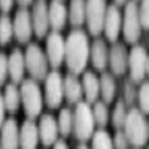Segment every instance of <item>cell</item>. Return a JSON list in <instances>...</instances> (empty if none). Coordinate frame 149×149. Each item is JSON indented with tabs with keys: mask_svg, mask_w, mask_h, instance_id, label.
I'll list each match as a JSON object with an SVG mask.
<instances>
[{
	"mask_svg": "<svg viewBox=\"0 0 149 149\" xmlns=\"http://www.w3.org/2000/svg\"><path fill=\"white\" fill-rule=\"evenodd\" d=\"M66 42V54L64 60L67 69L72 74H81L86 63L90 60V42L88 36L82 30H74L69 34V37L64 40Z\"/></svg>",
	"mask_w": 149,
	"mask_h": 149,
	"instance_id": "cell-1",
	"label": "cell"
},
{
	"mask_svg": "<svg viewBox=\"0 0 149 149\" xmlns=\"http://www.w3.org/2000/svg\"><path fill=\"white\" fill-rule=\"evenodd\" d=\"M122 128L128 140V145H133L136 148H142L146 145L149 136L148 121L145 119V115L137 107H131L130 112H127Z\"/></svg>",
	"mask_w": 149,
	"mask_h": 149,
	"instance_id": "cell-2",
	"label": "cell"
},
{
	"mask_svg": "<svg viewBox=\"0 0 149 149\" xmlns=\"http://www.w3.org/2000/svg\"><path fill=\"white\" fill-rule=\"evenodd\" d=\"M19 97L22 102L24 112L29 119H34L36 116L40 115V112L43 109V97L40 93L39 85L36 84L33 79H26L21 84V90H19Z\"/></svg>",
	"mask_w": 149,
	"mask_h": 149,
	"instance_id": "cell-3",
	"label": "cell"
},
{
	"mask_svg": "<svg viewBox=\"0 0 149 149\" xmlns=\"http://www.w3.org/2000/svg\"><path fill=\"white\" fill-rule=\"evenodd\" d=\"M94 116L91 106L86 102H79L76 104V110L73 113V128L72 131L74 133L76 139L81 142H86L93 137L94 134Z\"/></svg>",
	"mask_w": 149,
	"mask_h": 149,
	"instance_id": "cell-4",
	"label": "cell"
},
{
	"mask_svg": "<svg viewBox=\"0 0 149 149\" xmlns=\"http://www.w3.org/2000/svg\"><path fill=\"white\" fill-rule=\"evenodd\" d=\"M24 64L27 72L31 74V78L36 81H43L46 78L48 72V58L43 52V49L37 45L31 43L27 46L24 54Z\"/></svg>",
	"mask_w": 149,
	"mask_h": 149,
	"instance_id": "cell-5",
	"label": "cell"
},
{
	"mask_svg": "<svg viewBox=\"0 0 149 149\" xmlns=\"http://www.w3.org/2000/svg\"><path fill=\"white\" fill-rule=\"evenodd\" d=\"M139 3L137 2H127L125 10L122 15V24L121 30L124 33V39L128 43H136L140 39L142 34V26L139 21Z\"/></svg>",
	"mask_w": 149,
	"mask_h": 149,
	"instance_id": "cell-6",
	"label": "cell"
},
{
	"mask_svg": "<svg viewBox=\"0 0 149 149\" xmlns=\"http://www.w3.org/2000/svg\"><path fill=\"white\" fill-rule=\"evenodd\" d=\"M106 9H107V5L106 2H102V0L85 2V22L93 36H98L103 31Z\"/></svg>",
	"mask_w": 149,
	"mask_h": 149,
	"instance_id": "cell-7",
	"label": "cell"
},
{
	"mask_svg": "<svg viewBox=\"0 0 149 149\" xmlns=\"http://www.w3.org/2000/svg\"><path fill=\"white\" fill-rule=\"evenodd\" d=\"M130 81L133 84H140L148 73V54L145 48L140 45H134L128 52V67Z\"/></svg>",
	"mask_w": 149,
	"mask_h": 149,
	"instance_id": "cell-8",
	"label": "cell"
},
{
	"mask_svg": "<svg viewBox=\"0 0 149 149\" xmlns=\"http://www.w3.org/2000/svg\"><path fill=\"white\" fill-rule=\"evenodd\" d=\"M63 98V76L60 72L52 70L45 78V102L51 109H57L60 107Z\"/></svg>",
	"mask_w": 149,
	"mask_h": 149,
	"instance_id": "cell-9",
	"label": "cell"
},
{
	"mask_svg": "<svg viewBox=\"0 0 149 149\" xmlns=\"http://www.w3.org/2000/svg\"><path fill=\"white\" fill-rule=\"evenodd\" d=\"M66 54V42L63 36L57 31L49 33L46 37V58L48 64H51L52 69H58L64 61Z\"/></svg>",
	"mask_w": 149,
	"mask_h": 149,
	"instance_id": "cell-10",
	"label": "cell"
},
{
	"mask_svg": "<svg viewBox=\"0 0 149 149\" xmlns=\"http://www.w3.org/2000/svg\"><path fill=\"white\" fill-rule=\"evenodd\" d=\"M12 29H14V36L19 43H26L30 40L33 34V26H31V17L27 9H18L15 18L12 21Z\"/></svg>",
	"mask_w": 149,
	"mask_h": 149,
	"instance_id": "cell-11",
	"label": "cell"
},
{
	"mask_svg": "<svg viewBox=\"0 0 149 149\" xmlns=\"http://www.w3.org/2000/svg\"><path fill=\"white\" fill-rule=\"evenodd\" d=\"M107 63L110 64L112 73L121 76L127 72L128 67V51L122 43L115 42L109 49V57H107Z\"/></svg>",
	"mask_w": 149,
	"mask_h": 149,
	"instance_id": "cell-12",
	"label": "cell"
},
{
	"mask_svg": "<svg viewBox=\"0 0 149 149\" xmlns=\"http://www.w3.org/2000/svg\"><path fill=\"white\" fill-rule=\"evenodd\" d=\"M31 26H33V31L34 34L42 39L48 34V29H49V21H48V3L46 2H36L33 5V10H31Z\"/></svg>",
	"mask_w": 149,
	"mask_h": 149,
	"instance_id": "cell-13",
	"label": "cell"
},
{
	"mask_svg": "<svg viewBox=\"0 0 149 149\" xmlns=\"http://www.w3.org/2000/svg\"><path fill=\"white\" fill-rule=\"evenodd\" d=\"M121 24H122V14L119 12V9L115 6H107L104 24H103V31L109 42L115 43L118 40V36L121 33Z\"/></svg>",
	"mask_w": 149,
	"mask_h": 149,
	"instance_id": "cell-14",
	"label": "cell"
},
{
	"mask_svg": "<svg viewBox=\"0 0 149 149\" xmlns=\"http://www.w3.org/2000/svg\"><path fill=\"white\" fill-rule=\"evenodd\" d=\"M37 131H39V140L43 143V146H52L58 137L57 119L52 115H43L37 125Z\"/></svg>",
	"mask_w": 149,
	"mask_h": 149,
	"instance_id": "cell-15",
	"label": "cell"
},
{
	"mask_svg": "<svg viewBox=\"0 0 149 149\" xmlns=\"http://www.w3.org/2000/svg\"><path fill=\"white\" fill-rule=\"evenodd\" d=\"M2 136H0V146L2 149H19V128L14 118L3 122Z\"/></svg>",
	"mask_w": 149,
	"mask_h": 149,
	"instance_id": "cell-16",
	"label": "cell"
},
{
	"mask_svg": "<svg viewBox=\"0 0 149 149\" xmlns=\"http://www.w3.org/2000/svg\"><path fill=\"white\" fill-rule=\"evenodd\" d=\"M48 21L52 31H57V33L66 26L67 8L64 2H51L48 5Z\"/></svg>",
	"mask_w": 149,
	"mask_h": 149,
	"instance_id": "cell-17",
	"label": "cell"
},
{
	"mask_svg": "<svg viewBox=\"0 0 149 149\" xmlns=\"http://www.w3.org/2000/svg\"><path fill=\"white\" fill-rule=\"evenodd\" d=\"M39 143V131L34 121L27 119L19 130V149H36Z\"/></svg>",
	"mask_w": 149,
	"mask_h": 149,
	"instance_id": "cell-18",
	"label": "cell"
},
{
	"mask_svg": "<svg viewBox=\"0 0 149 149\" xmlns=\"http://www.w3.org/2000/svg\"><path fill=\"white\" fill-rule=\"evenodd\" d=\"M24 72H26V64H24V54L19 49L12 51V54L8 57V73L14 84H21Z\"/></svg>",
	"mask_w": 149,
	"mask_h": 149,
	"instance_id": "cell-19",
	"label": "cell"
},
{
	"mask_svg": "<svg viewBox=\"0 0 149 149\" xmlns=\"http://www.w3.org/2000/svg\"><path fill=\"white\" fill-rule=\"evenodd\" d=\"M63 94L70 104H78L82 97V85L74 74L69 73L63 79Z\"/></svg>",
	"mask_w": 149,
	"mask_h": 149,
	"instance_id": "cell-20",
	"label": "cell"
},
{
	"mask_svg": "<svg viewBox=\"0 0 149 149\" xmlns=\"http://www.w3.org/2000/svg\"><path fill=\"white\" fill-rule=\"evenodd\" d=\"M82 94L86 97V103H95L100 95V82L93 72H84L82 76Z\"/></svg>",
	"mask_w": 149,
	"mask_h": 149,
	"instance_id": "cell-21",
	"label": "cell"
},
{
	"mask_svg": "<svg viewBox=\"0 0 149 149\" xmlns=\"http://www.w3.org/2000/svg\"><path fill=\"white\" fill-rule=\"evenodd\" d=\"M90 57L93 61V66L97 70H104L107 66V57H109V49L104 43V40L97 39L93 46H90Z\"/></svg>",
	"mask_w": 149,
	"mask_h": 149,
	"instance_id": "cell-22",
	"label": "cell"
},
{
	"mask_svg": "<svg viewBox=\"0 0 149 149\" xmlns=\"http://www.w3.org/2000/svg\"><path fill=\"white\" fill-rule=\"evenodd\" d=\"M100 82V95L103 97V103L107 104V103H112L115 98V94H116V85H115V79L110 73H103L102 78L98 79Z\"/></svg>",
	"mask_w": 149,
	"mask_h": 149,
	"instance_id": "cell-23",
	"label": "cell"
},
{
	"mask_svg": "<svg viewBox=\"0 0 149 149\" xmlns=\"http://www.w3.org/2000/svg\"><path fill=\"white\" fill-rule=\"evenodd\" d=\"M2 97H3V103H5L6 110H9V112L18 110L19 103H21V97H19V90L17 88L15 84H8Z\"/></svg>",
	"mask_w": 149,
	"mask_h": 149,
	"instance_id": "cell-24",
	"label": "cell"
},
{
	"mask_svg": "<svg viewBox=\"0 0 149 149\" xmlns=\"http://www.w3.org/2000/svg\"><path fill=\"white\" fill-rule=\"evenodd\" d=\"M70 22L73 26H82L85 22V2H70V9L67 12Z\"/></svg>",
	"mask_w": 149,
	"mask_h": 149,
	"instance_id": "cell-25",
	"label": "cell"
},
{
	"mask_svg": "<svg viewBox=\"0 0 149 149\" xmlns=\"http://www.w3.org/2000/svg\"><path fill=\"white\" fill-rule=\"evenodd\" d=\"M57 125H58V133H61L63 136H69L72 133V128H73V113H72V110L69 107L61 109L60 115H58Z\"/></svg>",
	"mask_w": 149,
	"mask_h": 149,
	"instance_id": "cell-26",
	"label": "cell"
},
{
	"mask_svg": "<svg viewBox=\"0 0 149 149\" xmlns=\"http://www.w3.org/2000/svg\"><path fill=\"white\" fill-rule=\"evenodd\" d=\"M91 139H93L91 149H113V145H112V137L109 136V133L104 131L103 128L94 131Z\"/></svg>",
	"mask_w": 149,
	"mask_h": 149,
	"instance_id": "cell-27",
	"label": "cell"
},
{
	"mask_svg": "<svg viewBox=\"0 0 149 149\" xmlns=\"http://www.w3.org/2000/svg\"><path fill=\"white\" fill-rule=\"evenodd\" d=\"M93 110V116H94V122L95 125H98L100 128L106 127V124L109 122V110L107 106L103 102H95L94 107H91Z\"/></svg>",
	"mask_w": 149,
	"mask_h": 149,
	"instance_id": "cell-28",
	"label": "cell"
},
{
	"mask_svg": "<svg viewBox=\"0 0 149 149\" xmlns=\"http://www.w3.org/2000/svg\"><path fill=\"white\" fill-rule=\"evenodd\" d=\"M14 36V29H12V19L8 15L0 17V43L6 45L10 42Z\"/></svg>",
	"mask_w": 149,
	"mask_h": 149,
	"instance_id": "cell-29",
	"label": "cell"
},
{
	"mask_svg": "<svg viewBox=\"0 0 149 149\" xmlns=\"http://www.w3.org/2000/svg\"><path fill=\"white\" fill-rule=\"evenodd\" d=\"M125 116H127V109H125V103L122 100H119L112 112V124L116 130H121L124 127V121H125Z\"/></svg>",
	"mask_w": 149,
	"mask_h": 149,
	"instance_id": "cell-30",
	"label": "cell"
},
{
	"mask_svg": "<svg viewBox=\"0 0 149 149\" xmlns=\"http://www.w3.org/2000/svg\"><path fill=\"white\" fill-rule=\"evenodd\" d=\"M137 100H139V110L143 115L149 113V84L145 81L140 85V90L137 91Z\"/></svg>",
	"mask_w": 149,
	"mask_h": 149,
	"instance_id": "cell-31",
	"label": "cell"
},
{
	"mask_svg": "<svg viewBox=\"0 0 149 149\" xmlns=\"http://www.w3.org/2000/svg\"><path fill=\"white\" fill-rule=\"evenodd\" d=\"M148 0H143V2H140V5L137 6L139 8V21H140V26L143 30H148L149 29V14H148Z\"/></svg>",
	"mask_w": 149,
	"mask_h": 149,
	"instance_id": "cell-32",
	"label": "cell"
},
{
	"mask_svg": "<svg viewBox=\"0 0 149 149\" xmlns=\"http://www.w3.org/2000/svg\"><path fill=\"white\" fill-rule=\"evenodd\" d=\"M112 145H113V149H128L130 145L122 130H116L113 139H112Z\"/></svg>",
	"mask_w": 149,
	"mask_h": 149,
	"instance_id": "cell-33",
	"label": "cell"
},
{
	"mask_svg": "<svg viewBox=\"0 0 149 149\" xmlns=\"http://www.w3.org/2000/svg\"><path fill=\"white\" fill-rule=\"evenodd\" d=\"M124 95H125V103L127 104H133L136 97H137V91L134 90V84L130 81L125 84V88H124Z\"/></svg>",
	"mask_w": 149,
	"mask_h": 149,
	"instance_id": "cell-34",
	"label": "cell"
},
{
	"mask_svg": "<svg viewBox=\"0 0 149 149\" xmlns=\"http://www.w3.org/2000/svg\"><path fill=\"white\" fill-rule=\"evenodd\" d=\"M8 55L0 54V86H2L8 79Z\"/></svg>",
	"mask_w": 149,
	"mask_h": 149,
	"instance_id": "cell-35",
	"label": "cell"
},
{
	"mask_svg": "<svg viewBox=\"0 0 149 149\" xmlns=\"http://www.w3.org/2000/svg\"><path fill=\"white\" fill-rule=\"evenodd\" d=\"M5 112H6V107H5V103H3V97L0 94V128H2L3 122L6 121L5 119Z\"/></svg>",
	"mask_w": 149,
	"mask_h": 149,
	"instance_id": "cell-36",
	"label": "cell"
},
{
	"mask_svg": "<svg viewBox=\"0 0 149 149\" xmlns=\"http://www.w3.org/2000/svg\"><path fill=\"white\" fill-rule=\"evenodd\" d=\"M12 6H14V2H9V0H0V10L10 12Z\"/></svg>",
	"mask_w": 149,
	"mask_h": 149,
	"instance_id": "cell-37",
	"label": "cell"
},
{
	"mask_svg": "<svg viewBox=\"0 0 149 149\" xmlns=\"http://www.w3.org/2000/svg\"><path fill=\"white\" fill-rule=\"evenodd\" d=\"M52 146H54V149H69V146L64 140H57Z\"/></svg>",
	"mask_w": 149,
	"mask_h": 149,
	"instance_id": "cell-38",
	"label": "cell"
},
{
	"mask_svg": "<svg viewBox=\"0 0 149 149\" xmlns=\"http://www.w3.org/2000/svg\"><path fill=\"white\" fill-rule=\"evenodd\" d=\"M18 5H19V9H26L27 6H31V5H33V2H29V0H24V2H18Z\"/></svg>",
	"mask_w": 149,
	"mask_h": 149,
	"instance_id": "cell-39",
	"label": "cell"
},
{
	"mask_svg": "<svg viewBox=\"0 0 149 149\" xmlns=\"http://www.w3.org/2000/svg\"><path fill=\"white\" fill-rule=\"evenodd\" d=\"M78 149H90V148H88V146H86V145H81V146H79Z\"/></svg>",
	"mask_w": 149,
	"mask_h": 149,
	"instance_id": "cell-40",
	"label": "cell"
},
{
	"mask_svg": "<svg viewBox=\"0 0 149 149\" xmlns=\"http://www.w3.org/2000/svg\"><path fill=\"white\" fill-rule=\"evenodd\" d=\"M0 149H2V146H0Z\"/></svg>",
	"mask_w": 149,
	"mask_h": 149,
	"instance_id": "cell-41",
	"label": "cell"
}]
</instances>
